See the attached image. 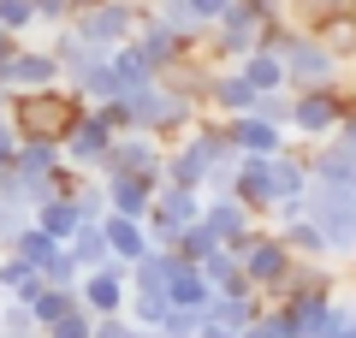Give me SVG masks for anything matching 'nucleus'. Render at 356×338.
Masks as SVG:
<instances>
[{
    "label": "nucleus",
    "instance_id": "8",
    "mask_svg": "<svg viewBox=\"0 0 356 338\" xmlns=\"http://www.w3.org/2000/svg\"><path fill=\"white\" fill-rule=\"evenodd\" d=\"M243 77H250V89H273V83H280V65H273V60H250Z\"/></svg>",
    "mask_w": 356,
    "mask_h": 338
},
{
    "label": "nucleus",
    "instance_id": "10",
    "mask_svg": "<svg viewBox=\"0 0 356 338\" xmlns=\"http://www.w3.org/2000/svg\"><path fill=\"white\" fill-rule=\"evenodd\" d=\"M60 338H83V321H65V326H60Z\"/></svg>",
    "mask_w": 356,
    "mask_h": 338
},
{
    "label": "nucleus",
    "instance_id": "7",
    "mask_svg": "<svg viewBox=\"0 0 356 338\" xmlns=\"http://www.w3.org/2000/svg\"><path fill=\"white\" fill-rule=\"evenodd\" d=\"M30 24V0H0V30H24Z\"/></svg>",
    "mask_w": 356,
    "mask_h": 338
},
{
    "label": "nucleus",
    "instance_id": "2",
    "mask_svg": "<svg viewBox=\"0 0 356 338\" xmlns=\"http://www.w3.org/2000/svg\"><path fill=\"white\" fill-rule=\"evenodd\" d=\"M332 119H339V101H327V95H309L303 107H297V125L303 131H327Z\"/></svg>",
    "mask_w": 356,
    "mask_h": 338
},
{
    "label": "nucleus",
    "instance_id": "1",
    "mask_svg": "<svg viewBox=\"0 0 356 338\" xmlns=\"http://www.w3.org/2000/svg\"><path fill=\"white\" fill-rule=\"evenodd\" d=\"M72 119H77V107L60 101V95H30L24 101V131H30V137H60Z\"/></svg>",
    "mask_w": 356,
    "mask_h": 338
},
{
    "label": "nucleus",
    "instance_id": "6",
    "mask_svg": "<svg viewBox=\"0 0 356 338\" xmlns=\"http://www.w3.org/2000/svg\"><path fill=\"white\" fill-rule=\"evenodd\" d=\"M89 309H119V285H113V279H89Z\"/></svg>",
    "mask_w": 356,
    "mask_h": 338
},
{
    "label": "nucleus",
    "instance_id": "9",
    "mask_svg": "<svg viewBox=\"0 0 356 338\" xmlns=\"http://www.w3.org/2000/svg\"><path fill=\"white\" fill-rule=\"evenodd\" d=\"M113 243H119V250H125V255H137V250H143V238H137V232H131V225H113Z\"/></svg>",
    "mask_w": 356,
    "mask_h": 338
},
{
    "label": "nucleus",
    "instance_id": "5",
    "mask_svg": "<svg viewBox=\"0 0 356 338\" xmlns=\"http://www.w3.org/2000/svg\"><path fill=\"white\" fill-rule=\"evenodd\" d=\"M72 225H77V214L65 208V202H48V208H42V232H48V238L54 232H72Z\"/></svg>",
    "mask_w": 356,
    "mask_h": 338
},
{
    "label": "nucleus",
    "instance_id": "11",
    "mask_svg": "<svg viewBox=\"0 0 356 338\" xmlns=\"http://www.w3.org/2000/svg\"><path fill=\"white\" fill-rule=\"evenodd\" d=\"M0 60H6V30H0Z\"/></svg>",
    "mask_w": 356,
    "mask_h": 338
},
{
    "label": "nucleus",
    "instance_id": "4",
    "mask_svg": "<svg viewBox=\"0 0 356 338\" xmlns=\"http://www.w3.org/2000/svg\"><path fill=\"white\" fill-rule=\"evenodd\" d=\"M280 267H285V250H280V243H255V255H250V273H255V279H273Z\"/></svg>",
    "mask_w": 356,
    "mask_h": 338
},
{
    "label": "nucleus",
    "instance_id": "3",
    "mask_svg": "<svg viewBox=\"0 0 356 338\" xmlns=\"http://www.w3.org/2000/svg\"><path fill=\"white\" fill-rule=\"evenodd\" d=\"M113 196H119V214H143V202H149V184H143L137 172L113 178Z\"/></svg>",
    "mask_w": 356,
    "mask_h": 338
}]
</instances>
